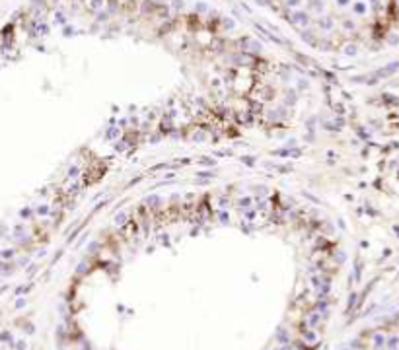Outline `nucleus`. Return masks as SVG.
Returning a JSON list of instances; mask_svg holds the SVG:
<instances>
[{
  "label": "nucleus",
  "mask_w": 399,
  "mask_h": 350,
  "mask_svg": "<svg viewBox=\"0 0 399 350\" xmlns=\"http://www.w3.org/2000/svg\"><path fill=\"white\" fill-rule=\"evenodd\" d=\"M290 23H294V26H308L310 23V14L308 12H294V14L290 16V20H288Z\"/></svg>",
  "instance_id": "obj_1"
},
{
  "label": "nucleus",
  "mask_w": 399,
  "mask_h": 350,
  "mask_svg": "<svg viewBox=\"0 0 399 350\" xmlns=\"http://www.w3.org/2000/svg\"><path fill=\"white\" fill-rule=\"evenodd\" d=\"M399 68V62H391V64H388V68H382V70H378V76H389L391 72H395V70Z\"/></svg>",
  "instance_id": "obj_2"
},
{
  "label": "nucleus",
  "mask_w": 399,
  "mask_h": 350,
  "mask_svg": "<svg viewBox=\"0 0 399 350\" xmlns=\"http://www.w3.org/2000/svg\"><path fill=\"white\" fill-rule=\"evenodd\" d=\"M216 177V173L212 169H203V171H197V179H207V181H210V179H214Z\"/></svg>",
  "instance_id": "obj_3"
},
{
  "label": "nucleus",
  "mask_w": 399,
  "mask_h": 350,
  "mask_svg": "<svg viewBox=\"0 0 399 350\" xmlns=\"http://www.w3.org/2000/svg\"><path fill=\"white\" fill-rule=\"evenodd\" d=\"M251 196H241L240 200H238V204H240V208H245V210H249L251 208Z\"/></svg>",
  "instance_id": "obj_4"
},
{
  "label": "nucleus",
  "mask_w": 399,
  "mask_h": 350,
  "mask_svg": "<svg viewBox=\"0 0 399 350\" xmlns=\"http://www.w3.org/2000/svg\"><path fill=\"white\" fill-rule=\"evenodd\" d=\"M127 218H129V214H127V212H119V214H115L113 222H115L117 226H123V224L127 222Z\"/></svg>",
  "instance_id": "obj_5"
},
{
  "label": "nucleus",
  "mask_w": 399,
  "mask_h": 350,
  "mask_svg": "<svg viewBox=\"0 0 399 350\" xmlns=\"http://www.w3.org/2000/svg\"><path fill=\"white\" fill-rule=\"evenodd\" d=\"M146 202L150 204V208H158V204L162 202V200H160V196H158V195H152V196H148Z\"/></svg>",
  "instance_id": "obj_6"
},
{
  "label": "nucleus",
  "mask_w": 399,
  "mask_h": 350,
  "mask_svg": "<svg viewBox=\"0 0 399 350\" xmlns=\"http://www.w3.org/2000/svg\"><path fill=\"white\" fill-rule=\"evenodd\" d=\"M119 132H121V129H115V126H111L107 132H105V140H113Z\"/></svg>",
  "instance_id": "obj_7"
},
{
  "label": "nucleus",
  "mask_w": 399,
  "mask_h": 350,
  "mask_svg": "<svg viewBox=\"0 0 399 350\" xmlns=\"http://www.w3.org/2000/svg\"><path fill=\"white\" fill-rule=\"evenodd\" d=\"M78 175H80V167H78V166H72L70 169H68V173H66L68 179H76Z\"/></svg>",
  "instance_id": "obj_8"
},
{
  "label": "nucleus",
  "mask_w": 399,
  "mask_h": 350,
  "mask_svg": "<svg viewBox=\"0 0 399 350\" xmlns=\"http://www.w3.org/2000/svg\"><path fill=\"white\" fill-rule=\"evenodd\" d=\"M127 144H129V142H127V138L117 140V142H115V150H117V152H125V150H127Z\"/></svg>",
  "instance_id": "obj_9"
},
{
  "label": "nucleus",
  "mask_w": 399,
  "mask_h": 350,
  "mask_svg": "<svg viewBox=\"0 0 399 350\" xmlns=\"http://www.w3.org/2000/svg\"><path fill=\"white\" fill-rule=\"evenodd\" d=\"M241 163H247V166L253 167L255 163H257V158H255V156H241Z\"/></svg>",
  "instance_id": "obj_10"
},
{
  "label": "nucleus",
  "mask_w": 399,
  "mask_h": 350,
  "mask_svg": "<svg viewBox=\"0 0 399 350\" xmlns=\"http://www.w3.org/2000/svg\"><path fill=\"white\" fill-rule=\"evenodd\" d=\"M201 166L214 167V166H216V160H212V158H203V160H201Z\"/></svg>",
  "instance_id": "obj_11"
},
{
  "label": "nucleus",
  "mask_w": 399,
  "mask_h": 350,
  "mask_svg": "<svg viewBox=\"0 0 399 350\" xmlns=\"http://www.w3.org/2000/svg\"><path fill=\"white\" fill-rule=\"evenodd\" d=\"M204 138H207V134H204V132H199V130H197V132L191 136V140H193V142H203Z\"/></svg>",
  "instance_id": "obj_12"
},
{
  "label": "nucleus",
  "mask_w": 399,
  "mask_h": 350,
  "mask_svg": "<svg viewBox=\"0 0 399 350\" xmlns=\"http://www.w3.org/2000/svg\"><path fill=\"white\" fill-rule=\"evenodd\" d=\"M331 26H333V23L329 22V18H321V20H319V27H323V29H329Z\"/></svg>",
  "instance_id": "obj_13"
},
{
  "label": "nucleus",
  "mask_w": 399,
  "mask_h": 350,
  "mask_svg": "<svg viewBox=\"0 0 399 350\" xmlns=\"http://www.w3.org/2000/svg\"><path fill=\"white\" fill-rule=\"evenodd\" d=\"M345 53H347L348 56L356 55V45H348V47H345Z\"/></svg>",
  "instance_id": "obj_14"
},
{
  "label": "nucleus",
  "mask_w": 399,
  "mask_h": 350,
  "mask_svg": "<svg viewBox=\"0 0 399 350\" xmlns=\"http://www.w3.org/2000/svg\"><path fill=\"white\" fill-rule=\"evenodd\" d=\"M49 210H51V208H49L47 204H41V206L37 208V214H49Z\"/></svg>",
  "instance_id": "obj_15"
},
{
  "label": "nucleus",
  "mask_w": 399,
  "mask_h": 350,
  "mask_svg": "<svg viewBox=\"0 0 399 350\" xmlns=\"http://www.w3.org/2000/svg\"><path fill=\"white\" fill-rule=\"evenodd\" d=\"M195 10H197V12H204V10H207V4H204V2H197Z\"/></svg>",
  "instance_id": "obj_16"
},
{
  "label": "nucleus",
  "mask_w": 399,
  "mask_h": 350,
  "mask_svg": "<svg viewBox=\"0 0 399 350\" xmlns=\"http://www.w3.org/2000/svg\"><path fill=\"white\" fill-rule=\"evenodd\" d=\"M310 8H312V10H321V6H319L318 0H312V6H310Z\"/></svg>",
  "instance_id": "obj_17"
},
{
  "label": "nucleus",
  "mask_w": 399,
  "mask_h": 350,
  "mask_svg": "<svg viewBox=\"0 0 399 350\" xmlns=\"http://www.w3.org/2000/svg\"><path fill=\"white\" fill-rule=\"evenodd\" d=\"M173 8H183V0H173Z\"/></svg>",
  "instance_id": "obj_18"
},
{
  "label": "nucleus",
  "mask_w": 399,
  "mask_h": 350,
  "mask_svg": "<svg viewBox=\"0 0 399 350\" xmlns=\"http://www.w3.org/2000/svg\"><path fill=\"white\" fill-rule=\"evenodd\" d=\"M354 10H356V12H358V14H362V12H364V6H362V4H360V2H358V4H356V8H354Z\"/></svg>",
  "instance_id": "obj_19"
},
{
  "label": "nucleus",
  "mask_w": 399,
  "mask_h": 350,
  "mask_svg": "<svg viewBox=\"0 0 399 350\" xmlns=\"http://www.w3.org/2000/svg\"><path fill=\"white\" fill-rule=\"evenodd\" d=\"M286 2H288V6L292 8V6H298V2H300V0H286Z\"/></svg>",
  "instance_id": "obj_20"
},
{
  "label": "nucleus",
  "mask_w": 399,
  "mask_h": 350,
  "mask_svg": "<svg viewBox=\"0 0 399 350\" xmlns=\"http://www.w3.org/2000/svg\"><path fill=\"white\" fill-rule=\"evenodd\" d=\"M220 220L226 222V220H228V214H226V212H220Z\"/></svg>",
  "instance_id": "obj_21"
},
{
  "label": "nucleus",
  "mask_w": 399,
  "mask_h": 350,
  "mask_svg": "<svg viewBox=\"0 0 399 350\" xmlns=\"http://www.w3.org/2000/svg\"><path fill=\"white\" fill-rule=\"evenodd\" d=\"M337 2H339L341 6H347V4H348V0H337Z\"/></svg>",
  "instance_id": "obj_22"
}]
</instances>
